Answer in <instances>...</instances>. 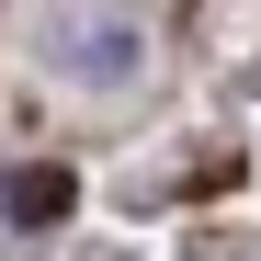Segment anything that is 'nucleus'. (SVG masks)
<instances>
[{
	"mask_svg": "<svg viewBox=\"0 0 261 261\" xmlns=\"http://www.w3.org/2000/svg\"><path fill=\"white\" fill-rule=\"evenodd\" d=\"M46 57L80 68V80H125V68H137V34H125L114 12H68V23L46 34Z\"/></svg>",
	"mask_w": 261,
	"mask_h": 261,
	"instance_id": "obj_1",
	"label": "nucleus"
},
{
	"mask_svg": "<svg viewBox=\"0 0 261 261\" xmlns=\"http://www.w3.org/2000/svg\"><path fill=\"white\" fill-rule=\"evenodd\" d=\"M12 216H23V227H57V216H68V170H23V182H12Z\"/></svg>",
	"mask_w": 261,
	"mask_h": 261,
	"instance_id": "obj_2",
	"label": "nucleus"
}]
</instances>
